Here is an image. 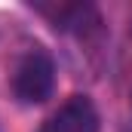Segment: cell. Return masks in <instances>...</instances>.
<instances>
[{
  "mask_svg": "<svg viewBox=\"0 0 132 132\" xmlns=\"http://www.w3.org/2000/svg\"><path fill=\"white\" fill-rule=\"evenodd\" d=\"M55 92V62L46 49L34 46L12 71V95L22 104H43Z\"/></svg>",
  "mask_w": 132,
  "mask_h": 132,
  "instance_id": "1",
  "label": "cell"
},
{
  "mask_svg": "<svg viewBox=\"0 0 132 132\" xmlns=\"http://www.w3.org/2000/svg\"><path fill=\"white\" fill-rule=\"evenodd\" d=\"M129 31H132V19H129Z\"/></svg>",
  "mask_w": 132,
  "mask_h": 132,
  "instance_id": "4",
  "label": "cell"
},
{
  "mask_svg": "<svg viewBox=\"0 0 132 132\" xmlns=\"http://www.w3.org/2000/svg\"><path fill=\"white\" fill-rule=\"evenodd\" d=\"M40 15L49 19V25L62 34L89 37L101 31V15L92 3H34Z\"/></svg>",
  "mask_w": 132,
  "mask_h": 132,
  "instance_id": "2",
  "label": "cell"
},
{
  "mask_svg": "<svg viewBox=\"0 0 132 132\" xmlns=\"http://www.w3.org/2000/svg\"><path fill=\"white\" fill-rule=\"evenodd\" d=\"M43 132H101L98 108L89 95H71L59 104V111L46 120Z\"/></svg>",
  "mask_w": 132,
  "mask_h": 132,
  "instance_id": "3",
  "label": "cell"
}]
</instances>
